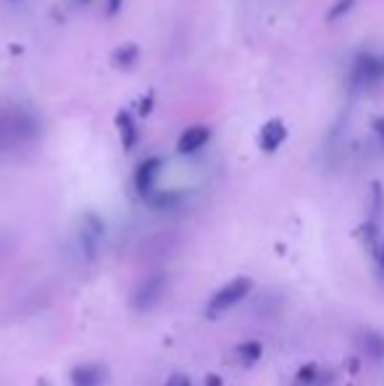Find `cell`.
<instances>
[{
    "mask_svg": "<svg viewBox=\"0 0 384 386\" xmlns=\"http://www.w3.org/2000/svg\"><path fill=\"white\" fill-rule=\"evenodd\" d=\"M355 89H374L384 84V58L376 53H361L353 63V77H350Z\"/></svg>",
    "mask_w": 384,
    "mask_h": 386,
    "instance_id": "cell-1",
    "label": "cell"
},
{
    "mask_svg": "<svg viewBox=\"0 0 384 386\" xmlns=\"http://www.w3.org/2000/svg\"><path fill=\"white\" fill-rule=\"evenodd\" d=\"M250 289H253V281L248 276H237V278H232V281H226V284L211 297V302H208V313H211V316H219L224 310H229V307H234L237 302H243V300L250 295Z\"/></svg>",
    "mask_w": 384,
    "mask_h": 386,
    "instance_id": "cell-2",
    "label": "cell"
},
{
    "mask_svg": "<svg viewBox=\"0 0 384 386\" xmlns=\"http://www.w3.org/2000/svg\"><path fill=\"white\" fill-rule=\"evenodd\" d=\"M161 171H163V158H158V155H151V158H145L137 166V171H134V189H137V195L142 200H148L155 192Z\"/></svg>",
    "mask_w": 384,
    "mask_h": 386,
    "instance_id": "cell-3",
    "label": "cell"
},
{
    "mask_svg": "<svg viewBox=\"0 0 384 386\" xmlns=\"http://www.w3.org/2000/svg\"><path fill=\"white\" fill-rule=\"evenodd\" d=\"M213 131L211 127H205V124H195V127H187L179 134L177 139V153L179 155H192V153H200L208 142H211Z\"/></svg>",
    "mask_w": 384,
    "mask_h": 386,
    "instance_id": "cell-4",
    "label": "cell"
},
{
    "mask_svg": "<svg viewBox=\"0 0 384 386\" xmlns=\"http://www.w3.org/2000/svg\"><path fill=\"white\" fill-rule=\"evenodd\" d=\"M290 137V131H287V124L282 119H271L266 121L261 127V134H258V148L266 153V155H271L276 150L282 148L284 142Z\"/></svg>",
    "mask_w": 384,
    "mask_h": 386,
    "instance_id": "cell-5",
    "label": "cell"
},
{
    "mask_svg": "<svg viewBox=\"0 0 384 386\" xmlns=\"http://www.w3.org/2000/svg\"><path fill=\"white\" fill-rule=\"evenodd\" d=\"M163 287H166V276H163V274H153V276L134 292V300H132L134 310H151V307L161 300Z\"/></svg>",
    "mask_w": 384,
    "mask_h": 386,
    "instance_id": "cell-6",
    "label": "cell"
},
{
    "mask_svg": "<svg viewBox=\"0 0 384 386\" xmlns=\"http://www.w3.org/2000/svg\"><path fill=\"white\" fill-rule=\"evenodd\" d=\"M116 129H119V137H122V148L132 153L140 142V127H137L134 113L132 110H119L116 113Z\"/></svg>",
    "mask_w": 384,
    "mask_h": 386,
    "instance_id": "cell-7",
    "label": "cell"
},
{
    "mask_svg": "<svg viewBox=\"0 0 384 386\" xmlns=\"http://www.w3.org/2000/svg\"><path fill=\"white\" fill-rule=\"evenodd\" d=\"M108 378V371L105 366H77L71 371V386H103Z\"/></svg>",
    "mask_w": 384,
    "mask_h": 386,
    "instance_id": "cell-8",
    "label": "cell"
},
{
    "mask_svg": "<svg viewBox=\"0 0 384 386\" xmlns=\"http://www.w3.org/2000/svg\"><path fill=\"white\" fill-rule=\"evenodd\" d=\"M137 60H140V45H134V42H127L113 53V66L122 71H132L137 66Z\"/></svg>",
    "mask_w": 384,
    "mask_h": 386,
    "instance_id": "cell-9",
    "label": "cell"
},
{
    "mask_svg": "<svg viewBox=\"0 0 384 386\" xmlns=\"http://www.w3.org/2000/svg\"><path fill=\"white\" fill-rule=\"evenodd\" d=\"M358 342H361V347H364V352L369 357L384 360V337L382 334H376V331H361Z\"/></svg>",
    "mask_w": 384,
    "mask_h": 386,
    "instance_id": "cell-10",
    "label": "cell"
},
{
    "mask_svg": "<svg viewBox=\"0 0 384 386\" xmlns=\"http://www.w3.org/2000/svg\"><path fill=\"white\" fill-rule=\"evenodd\" d=\"M237 360H240V366L243 368H250L255 366L263 355V345L261 342H243V345H237Z\"/></svg>",
    "mask_w": 384,
    "mask_h": 386,
    "instance_id": "cell-11",
    "label": "cell"
},
{
    "mask_svg": "<svg viewBox=\"0 0 384 386\" xmlns=\"http://www.w3.org/2000/svg\"><path fill=\"white\" fill-rule=\"evenodd\" d=\"M179 200H182V195H179V192H158V189H155L151 198H148V202H151L153 208L163 210V208H174Z\"/></svg>",
    "mask_w": 384,
    "mask_h": 386,
    "instance_id": "cell-12",
    "label": "cell"
},
{
    "mask_svg": "<svg viewBox=\"0 0 384 386\" xmlns=\"http://www.w3.org/2000/svg\"><path fill=\"white\" fill-rule=\"evenodd\" d=\"M355 3H358V0H337L332 8H329V13H326V21L343 19L345 13H350V11L355 8Z\"/></svg>",
    "mask_w": 384,
    "mask_h": 386,
    "instance_id": "cell-13",
    "label": "cell"
},
{
    "mask_svg": "<svg viewBox=\"0 0 384 386\" xmlns=\"http://www.w3.org/2000/svg\"><path fill=\"white\" fill-rule=\"evenodd\" d=\"M319 378V366L316 363H305L300 371H297V384H314Z\"/></svg>",
    "mask_w": 384,
    "mask_h": 386,
    "instance_id": "cell-14",
    "label": "cell"
},
{
    "mask_svg": "<svg viewBox=\"0 0 384 386\" xmlns=\"http://www.w3.org/2000/svg\"><path fill=\"white\" fill-rule=\"evenodd\" d=\"M371 129H374L379 145L384 148V116H374V119H371Z\"/></svg>",
    "mask_w": 384,
    "mask_h": 386,
    "instance_id": "cell-15",
    "label": "cell"
},
{
    "mask_svg": "<svg viewBox=\"0 0 384 386\" xmlns=\"http://www.w3.org/2000/svg\"><path fill=\"white\" fill-rule=\"evenodd\" d=\"M124 8V0H105V13L108 16H119Z\"/></svg>",
    "mask_w": 384,
    "mask_h": 386,
    "instance_id": "cell-16",
    "label": "cell"
},
{
    "mask_svg": "<svg viewBox=\"0 0 384 386\" xmlns=\"http://www.w3.org/2000/svg\"><path fill=\"white\" fill-rule=\"evenodd\" d=\"M374 255H376V268H379V278L384 281V242L379 245V250H376Z\"/></svg>",
    "mask_w": 384,
    "mask_h": 386,
    "instance_id": "cell-17",
    "label": "cell"
},
{
    "mask_svg": "<svg viewBox=\"0 0 384 386\" xmlns=\"http://www.w3.org/2000/svg\"><path fill=\"white\" fill-rule=\"evenodd\" d=\"M166 386H192V384H190V378H187V376L177 373V376L169 378V384H166Z\"/></svg>",
    "mask_w": 384,
    "mask_h": 386,
    "instance_id": "cell-18",
    "label": "cell"
},
{
    "mask_svg": "<svg viewBox=\"0 0 384 386\" xmlns=\"http://www.w3.org/2000/svg\"><path fill=\"white\" fill-rule=\"evenodd\" d=\"M151 110H153V98H148V100L142 98L140 100V116H148Z\"/></svg>",
    "mask_w": 384,
    "mask_h": 386,
    "instance_id": "cell-19",
    "label": "cell"
},
{
    "mask_svg": "<svg viewBox=\"0 0 384 386\" xmlns=\"http://www.w3.org/2000/svg\"><path fill=\"white\" fill-rule=\"evenodd\" d=\"M205 386H224L222 376H216V373H211V376L205 378Z\"/></svg>",
    "mask_w": 384,
    "mask_h": 386,
    "instance_id": "cell-20",
    "label": "cell"
},
{
    "mask_svg": "<svg viewBox=\"0 0 384 386\" xmlns=\"http://www.w3.org/2000/svg\"><path fill=\"white\" fill-rule=\"evenodd\" d=\"M77 3H79V6H90L92 0H77Z\"/></svg>",
    "mask_w": 384,
    "mask_h": 386,
    "instance_id": "cell-21",
    "label": "cell"
}]
</instances>
